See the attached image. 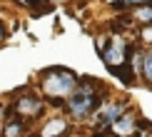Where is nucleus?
<instances>
[{"label":"nucleus","instance_id":"nucleus-1","mask_svg":"<svg viewBox=\"0 0 152 137\" xmlns=\"http://www.w3.org/2000/svg\"><path fill=\"white\" fill-rule=\"evenodd\" d=\"M77 87V75L65 67H50L42 72V92L48 97H67Z\"/></svg>","mask_w":152,"mask_h":137},{"label":"nucleus","instance_id":"nucleus-2","mask_svg":"<svg viewBox=\"0 0 152 137\" xmlns=\"http://www.w3.org/2000/svg\"><path fill=\"white\" fill-rule=\"evenodd\" d=\"M97 105H100V92H97V85L90 80H85L80 85V90H75L72 97L67 100V110L72 112V117H80V120L92 115L97 110Z\"/></svg>","mask_w":152,"mask_h":137},{"label":"nucleus","instance_id":"nucleus-3","mask_svg":"<svg viewBox=\"0 0 152 137\" xmlns=\"http://www.w3.org/2000/svg\"><path fill=\"white\" fill-rule=\"evenodd\" d=\"M127 55H130V52H127L125 40H122V37H115V40H112V45H110V50H105V65L115 72L117 65H120V67L127 65Z\"/></svg>","mask_w":152,"mask_h":137},{"label":"nucleus","instance_id":"nucleus-4","mask_svg":"<svg viewBox=\"0 0 152 137\" xmlns=\"http://www.w3.org/2000/svg\"><path fill=\"white\" fill-rule=\"evenodd\" d=\"M125 110H127V102H110V105H102L97 112V122L102 125H115L120 117L125 115Z\"/></svg>","mask_w":152,"mask_h":137},{"label":"nucleus","instance_id":"nucleus-5","mask_svg":"<svg viewBox=\"0 0 152 137\" xmlns=\"http://www.w3.org/2000/svg\"><path fill=\"white\" fill-rule=\"evenodd\" d=\"M15 110L20 112L23 117H33V115H37V112L42 110V102H40V97L28 95V97H20V100L15 102Z\"/></svg>","mask_w":152,"mask_h":137},{"label":"nucleus","instance_id":"nucleus-6","mask_svg":"<svg viewBox=\"0 0 152 137\" xmlns=\"http://www.w3.org/2000/svg\"><path fill=\"white\" fill-rule=\"evenodd\" d=\"M135 125H137V120H135L132 115H122L115 125H112V130H115L117 135H130L132 130H135Z\"/></svg>","mask_w":152,"mask_h":137},{"label":"nucleus","instance_id":"nucleus-7","mask_svg":"<svg viewBox=\"0 0 152 137\" xmlns=\"http://www.w3.org/2000/svg\"><path fill=\"white\" fill-rule=\"evenodd\" d=\"M62 130H65V120H60V117H58V120H53V122H50L48 127L40 132V137H53V135L62 132Z\"/></svg>","mask_w":152,"mask_h":137},{"label":"nucleus","instance_id":"nucleus-8","mask_svg":"<svg viewBox=\"0 0 152 137\" xmlns=\"http://www.w3.org/2000/svg\"><path fill=\"white\" fill-rule=\"evenodd\" d=\"M20 132H23V122L15 120V117H12V120H8V130H5V135H8V137H18Z\"/></svg>","mask_w":152,"mask_h":137},{"label":"nucleus","instance_id":"nucleus-9","mask_svg":"<svg viewBox=\"0 0 152 137\" xmlns=\"http://www.w3.org/2000/svg\"><path fill=\"white\" fill-rule=\"evenodd\" d=\"M135 20L137 23H152V8H145V5H140L135 12Z\"/></svg>","mask_w":152,"mask_h":137},{"label":"nucleus","instance_id":"nucleus-10","mask_svg":"<svg viewBox=\"0 0 152 137\" xmlns=\"http://www.w3.org/2000/svg\"><path fill=\"white\" fill-rule=\"evenodd\" d=\"M142 70H145V77L152 82V50L145 55V65H142Z\"/></svg>","mask_w":152,"mask_h":137},{"label":"nucleus","instance_id":"nucleus-11","mask_svg":"<svg viewBox=\"0 0 152 137\" xmlns=\"http://www.w3.org/2000/svg\"><path fill=\"white\" fill-rule=\"evenodd\" d=\"M142 40H147L150 45H152V25H147V28L142 30Z\"/></svg>","mask_w":152,"mask_h":137},{"label":"nucleus","instance_id":"nucleus-12","mask_svg":"<svg viewBox=\"0 0 152 137\" xmlns=\"http://www.w3.org/2000/svg\"><path fill=\"white\" fill-rule=\"evenodd\" d=\"M122 3H127V5H150L152 0H122Z\"/></svg>","mask_w":152,"mask_h":137},{"label":"nucleus","instance_id":"nucleus-13","mask_svg":"<svg viewBox=\"0 0 152 137\" xmlns=\"http://www.w3.org/2000/svg\"><path fill=\"white\" fill-rule=\"evenodd\" d=\"M0 115H3V105H0Z\"/></svg>","mask_w":152,"mask_h":137},{"label":"nucleus","instance_id":"nucleus-14","mask_svg":"<svg viewBox=\"0 0 152 137\" xmlns=\"http://www.w3.org/2000/svg\"><path fill=\"white\" fill-rule=\"evenodd\" d=\"M28 3H35V0H28Z\"/></svg>","mask_w":152,"mask_h":137}]
</instances>
